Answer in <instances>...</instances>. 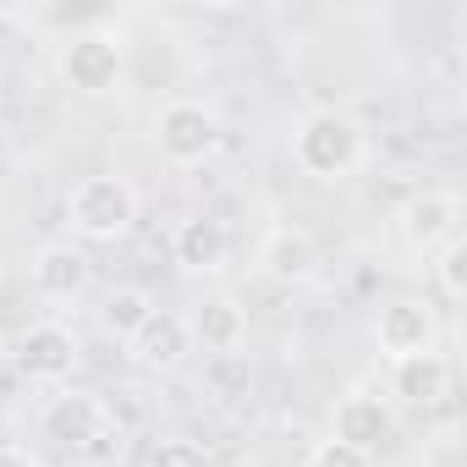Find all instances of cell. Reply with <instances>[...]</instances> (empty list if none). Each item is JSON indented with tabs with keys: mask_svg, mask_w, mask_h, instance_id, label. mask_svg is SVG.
Instances as JSON below:
<instances>
[{
	"mask_svg": "<svg viewBox=\"0 0 467 467\" xmlns=\"http://www.w3.org/2000/svg\"><path fill=\"white\" fill-rule=\"evenodd\" d=\"M292 160L319 182H347L368 160V138L347 110H314L292 132Z\"/></svg>",
	"mask_w": 467,
	"mask_h": 467,
	"instance_id": "cell-1",
	"label": "cell"
},
{
	"mask_svg": "<svg viewBox=\"0 0 467 467\" xmlns=\"http://www.w3.org/2000/svg\"><path fill=\"white\" fill-rule=\"evenodd\" d=\"M132 220H138V187L127 176H116V171L83 176L67 192V225L83 243H116V237L132 231Z\"/></svg>",
	"mask_w": 467,
	"mask_h": 467,
	"instance_id": "cell-2",
	"label": "cell"
},
{
	"mask_svg": "<svg viewBox=\"0 0 467 467\" xmlns=\"http://www.w3.org/2000/svg\"><path fill=\"white\" fill-rule=\"evenodd\" d=\"M56 72L72 94L83 99H105L121 88V72H127V45L116 28H83V34H67L61 50H56Z\"/></svg>",
	"mask_w": 467,
	"mask_h": 467,
	"instance_id": "cell-3",
	"label": "cell"
},
{
	"mask_svg": "<svg viewBox=\"0 0 467 467\" xmlns=\"http://www.w3.org/2000/svg\"><path fill=\"white\" fill-rule=\"evenodd\" d=\"M45 434L61 440L67 451H83V456H110L121 445V429L110 418V407L88 390H61L45 401Z\"/></svg>",
	"mask_w": 467,
	"mask_h": 467,
	"instance_id": "cell-4",
	"label": "cell"
},
{
	"mask_svg": "<svg viewBox=\"0 0 467 467\" xmlns=\"http://www.w3.org/2000/svg\"><path fill=\"white\" fill-rule=\"evenodd\" d=\"M154 143L171 165L192 171L203 160H214L220 149V116L203 105V99H165L160 116H154Z\"/></svg>",
	"mask_w": 467,
	"mask_h": 467,
	"instance_id": "cell-5",
	"label": "cell"
},
{
	"mask_svg": "<svg viewBox=\"0 0 467 467\" xmlns=\"http://www.w3.org/2000/svg\"><path fill=\"white\" fill-rule=\"evenodd\" d=\"M396 225H401V237H407V248H412V254L434 259L440 248L462 243V198H456V192H445V187H423V192L401 198Z\"/></svg>",
	"mask_w": 467,
	"mask_h": 467,
	"instance_id": "cell-6",
	"label": "cell"
},
{
	"mask_svg": "<svg viewBox=\"0 0 467 467\" xmlns=\"http://www.w3.org/2000/svg\"><path fill=\"white\" fill-rule=\"evenodd\" d=\"M374 347L401 363V358H418V352H440V319L429 303L418 297H396L374 314Z\"/></svg>",
	"mask_w": 467,
	"mask_h": 467,
	"instance_id": "cell-7",
	"label": "cell"
},
{
	"mask_svg": "<svg viewBox=\"0 0 467 467\" xmlns=\"http://www.w3.org/2000/svg\"><path fill=\"white\" fill-rule=\"evenodd\" d=\"M17 368L28 374V379H39V385H61V379H72V368H78V336L67 330V325H56V319H39V325H28L23 336H17Z\"/></svg>",
	"mask_w": 467,
	"mask_h": 467,
	"instance_id": "cell-8",
	"label": "cell"
},
{
	"mask_svg": "<svg viewBox=\"0 0 467 467\" xmlns=\"http://www.w3.org/2000/svg\"><path fill=\"white\" fill-rule=\"evenodd\" d=\"M88 281H94V265H88V254L72 248V243H45V248L28 259V286H34V297H45V303H78V297L88 292Z\"/></svg>",
	"mask_w": 467,
	"mask_h": 467,
	"instance_id": "cell-9",
	"label": "cell"
},
{
	"mask_svg": "<svg viewBox=\"0 0 467 467\" xmlns=\"http://www.w3.org/2000/svg\"><path fill=\"white\" fill-rule=\"evenodd\" d=\"M187 352H192V325H187V314H165V308H154V314L143 319V330L127 341V358H132L138 368H149V374L182 368Z\"/></svg>",
	"mask_w": 467,
	"mask_h": 467,
	"instance_id": "cell-10",
	"label": "cell"
},
{
	"mask_svg": "<svg viewBox=\"0 0 467 467\" xmlns=\"http://www.w3.org/2000/svg\"><path fill=\"white\" fill-rule=\"evenodd\" d=\"M259 265L281 286H308L319 275V243L308 237L303 225H270L265 243H259Z\"/></svg>",
	"mask_w": 467,
	"mask_h": 467,
	"instance_id": "cell-11",
	"label": "cell"
},
{
	"mask_svg": "<svg viewBox=\"0 0 467 467\" xmlns=\"http://www.w3.org/2000/svg\"><path fill=\"white\" fill-rule=\"evenodd\" d=\"M225 254H231V237H225L220 220H209V214L176 220V231H171V259L187 275H220L225 270Z\"/></svg>",
	"mask_w": 467,
	"mask_h": 467,
	"instance_id": "cell-12",
	"label": "cell"
},
{
	"mask_svg": "<svg viewBox=\"0 0 467 467\" xmlns=\"http://www.w3.org/2000/svg\"><path fill=\"white\" fill-rule=\"evenodd\" d=\"M390 429H396L390 401H385V396H374V390H352V396H341V407H336L330 440L358 445V451H368V456H374V445H379V440H390Z\"/></svg>",
	"mask_w": 467,
	"mask_h": 467,
	"instance_id": "cell-13",
	"label": "cell"
},
{
	"mask_svg": "<svg viewBox=\"0 0 467 467\" xmlns=\"http://www.w3.org/2000/svg\"><path fill=\"white\" fill-rule=\"evenodd\" d=\"M445 390H451V358L445 352H418V358L390 363V396L396 401L434 407V401H445Z\"/></svg>",
	"mask_w": 467,
	"mask_h": 467,
	"instance_id": "cell-14",
	"label": "cell"
},
{
	"mask_svg": "<svg viewBox=\"0 0 467 467\" xmlns=\"http://www.w3.org/2000/svg\"><path fill=\"white\" fill-rule=\"evenodd\" d=\"M187 325H192V341H203V352H237L248 341V308L237 297H209Z\"/></svg>",
	"mask_w": 467,
	"mask_h": 467,
	"instance_id": "cell-15",
	"label": "cell"
},
{
	"mask_svg": "<svg viewBox=\"0 0 467 467\" xmlns=\"http://www.w3.org/2000/svg\"><path fill=\"white\" fill-rule=\"evenodd\" d=\"M149 314H154V297H149L143 286H116V292H105V303H99V330L127 347V341L143 330Z\"/></svg>",
	"mask_w": 467,
	"mask_h": 467,
	"instance_id": "cell-16",
	"label": "cell"
},
{
	"mask_svg": "<svg viewBox=\"0 0 467 467\" xmlns=\"http://www.w3.org/2000/svg\"><path fill=\"white\" fill-rule=\"evenodd\" d=\"M143 467H214V462H209V451H203L198 440L171 434V440L149 445V462H143Z\"/></svg>",
	"mask_w": 467,
	"mask_h": 467,
	"instance_id": "cell-17",
	"label": "cell"
},
{
	"mask_svg": "<svg viewBox=\"0 0 467 467\" xmlns=\"http://www.w3.org/2000/svg\"><path fill=\"white\" fill-rule=\"evenodd\" d=\"M434 275H440V292H445L451 303H462V297H467V248H462V243L440 248V254H434Z\"/></svg>",
	"mask_w": 467,
	"mask_h": 467,
	"instance_id": "cell-18",
	"label": "cell"
},
{
	"mask_svg": "<svg viewBox=\"0 0 467 467\" xmlns=\"http://www.w3.org/2000/svg\"><path fill=\"white\" fill-rule=\"evenodd\" d=\"M308 467H374V456L358 445H341V440H319L308 451Z\"/></svg>",
	"mask_w": 467,
	"mask_h": 467,
	"instance_id": "cell-19",
	"label": "cell"
},
{
	"mask_svg": "<svg viewBox=\"0 0 467 467\" xmlns=\"http://www.w3.org/2000/svg\"><path fill=\"white\" fill-rule=\"evenodd\" d=\"M0 467H45V462L28 445H0Z\"/></svg>",
	"mask_w": 467,
	"mask_h": 467,
	"instance_id": "cell-20",
	"label": "cell"
},
{
	"mask_svg": "<svg viewBox=\"0 0 467 467\" xmlns=\"http://www.w3.org/2000/svg\"><path fill=\"white\" fill-rule=\"evenodd\" d=\"M0 363H6V341H0Z\"/></svg>",
	"mask_w": 467,
	"mask_h": 467,
	"instance_id": "cell-21",
	"label": "cell"
}]
</instances>
